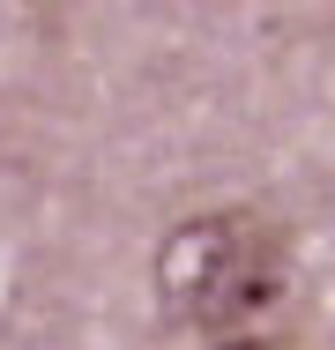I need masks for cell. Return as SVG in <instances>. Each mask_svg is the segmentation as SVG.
<instances>
[{
	"mask_svg": "<svg viewBox=\"0 0 335 350\" xmlns=\"http://www.w3.org/2000/svg\"><path fill=\"white\" fill-rule=\"evenodd\" d=\"M291 291V239L261 209H209L187 216L157 246V298L187 328H239Z\"/></svg>",
	"mask_w": 335,
	"mask_h": 350,
	"instance_id": "cell-1",
	"label": "cell"
},
{
	"mask_svg": "<svg viewBox=\"0 0 335 350\" xmlns=\"http://www.w3.org/2000/svg\"><path fill=\"white\" fill-rule=\"evenodd\" d=\"M216 350H283V343H268V336H224Z\"/></svg>",
	"mask_w": 335,
	"mask_h": 350,
	"instance_id": "cell-2",
	"label": "cell"
}]
</instances>
